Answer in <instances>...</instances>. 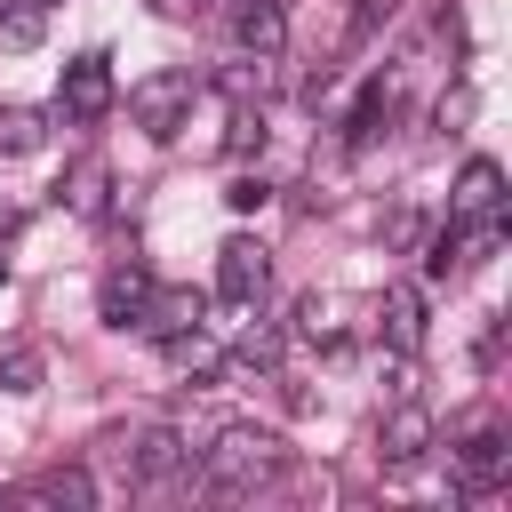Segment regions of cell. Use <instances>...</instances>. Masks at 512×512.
<instances>
[{"mask_svg":"<svg viewBox=\"0 0 512 512\" xmlns=\"http://www.w3.org/2000/svg\"><path fill=\"white\" fill-rule=\"evenodd\" d=\"M112 96H120L112 88V56H96V48L88 56H64V72H56V120H80L88 128V120L112 112Z\"/></svg>","mask_w":512,"mask_h":512,"instance_id":"cell-4","label":"cell"},{"mask_svg":"<svg viewBox=\"0 0 512 512\" xmlns=\"http://www.w3.org/2000/svg\"><path fill=\"white\" fill-rule=\"evenodd\" d=\"M200 88H208V80H200V72H176V64H168V72H144V80L128 88V120H136L152 144H176V128H184V112L200 104Z\"/></svg>","mask_w":512,"mask_h":512,"instance_id":"cell-3","label":"cell"},{"mask_svg":"<svg viewBox=\"0 0 512 512\" xmlns=\"http://www.w3.org/2000/svg\"><path fill=\"white\" fill-rule=\"evenodd\" d=\"M48 144V112L40 104H0V152H40Z\"/></svg>","mask_w":512,"mask_h":512,"instance_id":"cell-17","label":"cell"},{"mask_svg":"<svg viewBox=\"0 0 512 512\" xmlns=\"http://www.w3.org/2000/svg\"><path fill=\"white\" fill-rule=\"evenodd\" d=\"M24 504H64V512H88V504H96V480H88V464H56V472H40V480L24 488Z\"/></svg>","mask_w":512,"mask_h":512,"instance_id":"cell-14","label":"cell"},{"mask_svg":"<svg viewBox=\"0 0 512 512\" xmlns=\"http://www.w3.org/2000/svg\"><path fill=\"white\" fill-rule=\"evenodd\" d=\"M104 456L120 464L128 488H192V448L168 432V424H128V432H104Z\"/></svg>","mask_w":512,"mask_h":512,"instance_id":"cell-2","label":"cell"},{"mask_svg":"<svg viewBox=\"0 0 512 512\" xmlns=\"http://www.w3.org/2000/svg\"><path fill=\"white\" fill-rule=\"evenodd\" d=\"M232 368H280V328H240V344H224Z\"/></svg>","mask_w":512,"mask_h":512,"instance_id":"cell-19","label":"cell"},{"mask_svg":"<svg viewBox=\"0 0 512 512\" xmlns=\"http://www.w3.org/2000/svg\"><path fill=\"white\" fill-rule=\"evenodd\" d=\"M144 296H152V272H144L136 256H128V264H112V272H104V288H96V312H104V328H136Z\"/></svg>","mask_w":512,"mask_h":512,"instance_id":"cell-11","label":"cell"},{"mask_svg":"<svg viewBox=\"0 0 512 512\" xmlns=\"http://www.w3.org/2000/svg\"><path fill=\"white\" fill-rule=\"evenodd\" d=\"M264 200H272V184H264V176H240V184L224 192V208H232V216H256Z\"/></svg>","mask_w":512,"mask_h":512,"instance_id":"cell-22","label":"cell"},{"mask_svg":"<svg viewBox=\"0 0 512 512\" xmlns=\"http://www.w3.org/2000/svg\"><path fill=\"white\" fill-rule=\"evenodd\" d=\"M392 8H400V0H360V8H352V32H344V40L360 48V40H368V32H376V24L392 16Z\"/></svg>","mask_w":512,"mask_h":512,"instance_id":"cell-23","label":"cell"},{"mask_svg":"<svg viewBox=\"0 0 512 512\" xmlns=\"http://www.w3.org/2000/svg\"><path fill=\"white\" fill-rule=\"evenodd\" d=\"M0 8H8V0H0Z\"/></svg>","mask_w":512,"mask_h":512,"instance_id":"cell-27","label":"cell"},{"mask_svg":"<svg viewBox=\"0 0 512 512\" xmlns=\"http://www.w3.org/2000/svg\"><path fill=\"white\" fill-rule=\"evenodd\" d=\"M296 336H312V344H336V336H344V296H320V288H312V296L296 304Z\"/></svg>","mask_w":512,"mask_h":512,"instance_id":"cell-18","label":"cell"},{"mask_svg":"<svg viewBox=\"0 0 512 512\" xmlns=\"http://www.w3.org/2000/svg\"><path fill=\"white\" fill-rule=\"evenodd\" d=\"M0 288H8V256H0Z\"/></svg>","mask_w":512,"mask_h":512,"instance_id":"cell-25","label":"cell"},{"mask_svg":"<svg viewBox=\"0 0 512 512\" xmlns=\"http://www.w3.org/2000/svg\"><path fill=\"white\" fill-rule=\"evenodd\" d=\"M280 472H288V440H280V432H264V424H224V432L200 448V464H192V488H200V496H224V504H240V496L272 488Z\"/></svg>","mask_w":512,"mask_h":512,"instance_id":"cell-1","label":"cell"},{"mask_svg":"<svg viewBox=\"0 0 512 512\" xmlns=\"http://www.w3.org/2000/svg\"><path fill=\"white\" fill-rule=\"evenodd\" d=\"M0 40H8V48H32V40H40V0H32V8H0Z\"/></svg>","mask_w":512,"mask_h":512,"instance_id":"cell-21","label":"cell"},{"mask_svg":"<svg viewBox=\"0 0 512 512\" xmlns=\"http://www.w3.org/2000/svg\"><path fill=\"white\" fill-rule=\"evenodd\" d=\"M264 280H272V256H264V240L232 232V240L216 248V296H224V304H256V296H264Z\"/></svg>","mask_w":512,"mask_h":512,"instance_id":"cell-6","label":"cell"},{"mask_svg":"<svg viewBox=\"0 0 512 512\" xmlns=\"http://www.w3.org/2000/svg\"><path fill=\"white\" fill-rule=\"evenodd\" d=\"M160 352H168V368H176L184 384H224V368H232V360H224V344L208 336V320H200V328L160 336Z\"/></svg>","mask_w":512,"mask_h":512,"instance_id":"cell-10","label":"cell"},{"mask_svg":"<svg viewBox=\"0 0 512 512\" xmlns=\"http://www.w3.org/2000/svg\"><path fill=\"white\" fill-rule=\"evenodd\" d=\"M448 480H456V488H472V496H480V488H496V480H512V448H504V432H488V424H480V432H464V440L448 448Z\"/></svg>","mask_w":512,"mask_h":512,"instance_id":"cell-7","label":"cell"},{"mask_svg":"<svg viewBox=\"0 0 512 512\" xmlns=\"http://www.w3.org/2000/svg\"><path fill=\"white\" fill-rule=\"evenodd\" d=\"M480 216H504V168L496 160H464L448 184V224H480Z\"/></svg>","mask_w":512,"mask_h":512,"instance_id":"cell-8","label":"cell"},{"mask_svg":"<svg viewBox=\"0 0 512 512\" xmlns=\"http://www.w3.org/2000/svg\"><path fill=\"white\" fill-rule=\"evenodd\" d=\"M0 392H40V352L32 344H8L0 352Z\"/></svg>","mask_w":512,"mask_h":512,"instance_id":"cell-20","label":"cell"},{"mask_svg":"<svg viewBox=\"0 0 512 512\" xmlns=\"http://www.w3.org/2000/svg\"><path fill=\"white\" fill-rule=\"evenodd\" d=\"M384 120H392V88L376 80V88H360V104H352V120H344V144L360 152V144H376L384 136Z\"/></svg>","mask_w":512,"mask_h":512,"instance_id":"cell-16","label":"cell"},{"mask_svg":"<svg viewBox=\"0 0 512 512\" xmlns=\"http://www.w3.org/2000/svg\"><path fill=\"white\" fill-rule=\"evenodd\" d=\"M40 8H48V0H40Z\"/></svg>","mask_w":512,"mask_h":512,"instance_id":"cell-26","label":"cell"},{"mask_svg":"<svg viewBox=\"0 0 512 512\" xmlns=\"http://www.w3.org/2000/svg\"><path fill=\"white\" fill-rule=\"evenodd\" d=\"M432 440H440L432 408H424V400H392V416H384V432H376V456H384L392 472H408V464L432 456Z\"/></svg>","mask_w":512,"mask_h":512,"instance_id":"cell-5","label":"cell"},{"mask_svg":"<svg viewBox=\"0 0 512 512\" xmlns=\"http://www.w3.org/2000/svg\"><path fill=\"white\" fill-rule=\"evenodd\" d=\"M432 120H440V128H448V136H456V128H464V120H472V88H448V96H440V112H432Z\"/></svg>","mask_w":512,"mask_h":512,"instance_id":"cell-24","label":"cell"},{"mask_svg":"<svg viewBox=\"0 0 512 512\" xmlns=\"http://www.w3.org/2000/svg\"><path fill=\"white\" fill-rule=\"evenodd\" d=\"M200 320H208V296L200 288H160V280H152V296L136 312L144 336H176V328H200Z\"/></svg>","mask_w":512,"mask_h":512,"instance_id":"cell-12","label":"cell"},{"mask_svg":"<svg viewBox=\"0 0 512 512\" xmlns=\"http://www.w3.org/2000/svg\"><path fill=\"white\" fill-rule=\"evenodd\" d=\"M376 328H384V344H392L400 360H416V352H424V296H416L408 280H392V288L376 296Z\"/></svg>","mask_w":512,"mask_h":512,"instance_id":"cell-9","label":"cell"},{"mask_svg":"<svg viewBox=\"0 0 512 512\" xmlns=\"http://www.w3.org/2000/svg\"><path fill=\"white\" fill-rule=\"evenodd\" d=\"M232 32H240V48H248V56H280L288 16H280V0H240V8H232Z\"/></svg>","mask_w":512,"mask_h":512,"instance_id":"cell-13","label":"cell"},{"mask_svg":"<svg viewBox=\"0 0 512 512\" xmlns=\"http://www.w3.org/2000/svg\"><path fill=\"white\" fill-rule=\"evenodd\" d=\"M104 192H112V168H104V160H72V176L56 184V200H64L72 216H104Z\"/></svg>","mask_w":512,"mask_h":512,"instance_id":"cell-15","label":"cell"}]
</instances>
